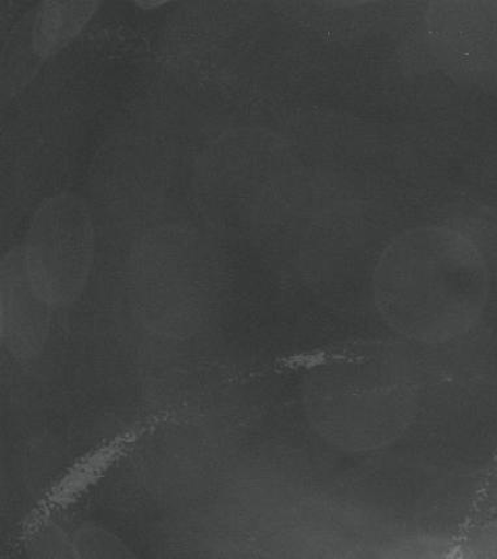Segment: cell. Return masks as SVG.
Segmentation results:
<instances>
[{
	"mask_svg": "<svg viewBox=\"0 0 497 559\" xmlns=\"http://www.w3.org/2000/svg\"><path fill=\"white\" fill-rule=\"evenodd\" d=\"M485 261L446 225L401 234L381 252L372 296L381 319L407 340L446 344L478 322L487 302Z\"/></svg>",
	"mask_w": 497,
	"mask_h": 559,
	"instance_id": "6da1fadb",
	"label": "cell"
},
{
	"mask_svg": "<svg viewBox=\"0 0 497 559\" xmlns=\"http://www.w3.org/2000/svg\"><path fill=\"white\" fill-rule=\"evenodd\" d=\"M306 414L329 444L364 453L391 445L411 426L417 384L404 354L364 344L330 354L306 377Z\"/></svg>",
	"mask_w": 497,
	"mask_h": 559,
	"instance_id": "7a4b0ae2",
	"label": "cell"
},
{
	"mask_svg": "<svg viewBox=\"0 0 497 559\" xmlns=\"http://www.w3.org/2000/svg\"><path fill=\"white\" fill-rule=\"evenodd\" d=\"M26 272L38 295L54 309L83 295L94 264L91 210L78 194L47 198L32 216L22 245Z\"/></svg>",
	"mask_w": 497,
	"mask_h": 559,
	"instance_id": "3957f363",
	"label": "cell"
},
{
	"mask_svg": "<svg viewBox=\"0 0 497 559\" xmlns=\"http://www.w3.org/2000/svg\"><path fill=\"white\" fill-rule=\"evenodd\" d=\"M52 309L34 289L22 247L7 252L0 267V337L11 356L28 362L43 354Z\"/></svg>",
	"mask_w": 497,
	"mask_h": 559,
	"instance_id": "277c9868",
	"label": "cell"
},
{
	"mask_svg": "<svg viewBox=\"0 0 497 559\" xmlns=\"http://www.w3.org/2000/svg\"><path fill=\"white\" fill-rule=\"evenodd\" d=\"M99 2L87 0H46L40 4L33 26V50L46 59L71 43L97 11Z\"/></svg>",
	"mask_w": 497,
	"mask_h": 559,
	"instance_id": "5b68a950",
	"label": "cell"
},
{
	"mask_svg": "<svg viewBox=\"0 0 497 559\" xmlns=\"http://www.w3.org/2000/svg\"><path fill=\"white\" fill-rule=\"evenodd\" d=\"M78 558H133L125 543L104 528L83 524L72 537Z\"/></svg>",
	"mask_w": 497,
	"mask_h": 559,
	"instance_id": "8992f818",
	"label": "cell"
},
{
	"mask_svg": "<svg viewBox=\"0 0 497 559\" xmlns=\"http://www.w3.org/2000/svg\"><path fill=\"white\" fill-rule=\"evenodd\" d=\"M29 551L33 558H78L72 538L57 526L40 530L32 538Z\"/></svg>",
	"mask_w": 497,
	"mask_h": 559,
	"instance_id": "52a82bcc",
	"label": "cell"
},
{
	"mask_svg": "<svg viewBox=\"0 0 497 559\" xmlns=\"http://www.w3.org/2000/svg\"><path fill=\"white\" fill-rule=\"evenodd\" d=\"M166 2H155V0H150V2H138V4L140 7H142V9H152V7H158V5H162V4H165Z\"/></svg>",
	"mask_w": 497,
	"mask_h": 559,
	"instance_id": "ba28073f",
	"label": "cell"
}]
</instances>
